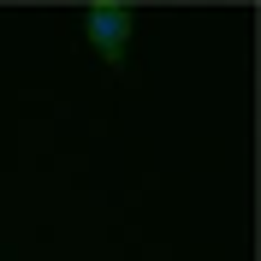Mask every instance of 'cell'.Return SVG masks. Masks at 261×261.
Instances as JSON below:
<instances>
[{"instance_id":"1","label":"cell","mask_w":261,"mask_h":261,"mask_svg":"<svg viewBox=\"0 0 261 261\" xmlns=\"http://www.w3.org/2000/svg\"><path fill=\"white\" fill-rule=\"evenodd\" d=\"M130 36H137V12H130L125 0H95V6H83V42L113 65V71L125 65Z\"/></svg>"}]
</instances>
